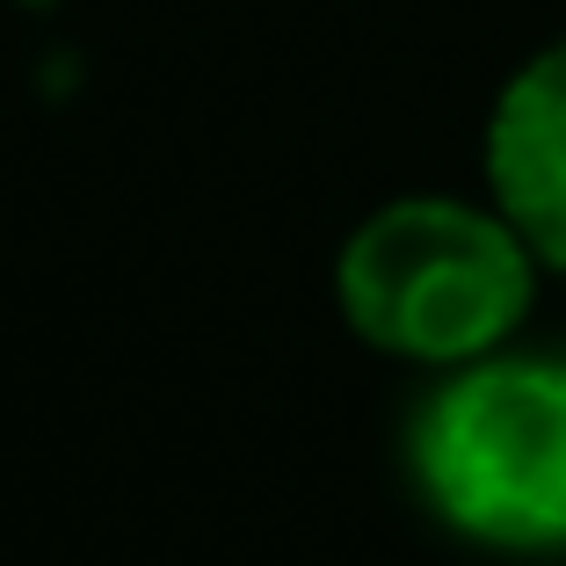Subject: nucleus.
<instances>
[{
    "label": "nucleus",
    "instance_id": "nucleus-3",
    "mask_svg": "<svg viewBox=\"0 0 566 566\" xmlns=\"http://www.w3.org/2000/svg\"><path fill=\"white\" fill-rule=\"evenodd\" d=\"M486 182L531 254L566 269V36L501 87L486 124Z\"/></svg>",
    "mask_w": 566,
    "mask_h": 566
},
{
    "label": "nucleus",
    "instance_id": "nucleus-2",
    "mask_svg": "<svg viewBox=\"0 0 566 566\" xmlns=\"http://www.w3.org/2000/svg\"><path fill=\"white\" fill-rule=\"evenodd\" d=\"M429 501L494 545H566V370L480 364L415 429Z\"/></svg>",
    "mask_w": 566,
    "mask_h": 566
},
{
    "label": "nucleus",
    "instance_id": "nucleus-1",
    "mask_svg": "<svg viewBox=\"0 0 566 566\" xmlns=\"http://www.w3.org/2000/svg\"><path fill=\"white\" fill-rule=\"evenodd\" d=\"M342 313L364 342L421 364L494 349L531 305V240L501 211L407 197L364 218L342 248Z\"/></svg>",
    "mask_w": 566,
    "mask_h": 566
}]
</instances>
